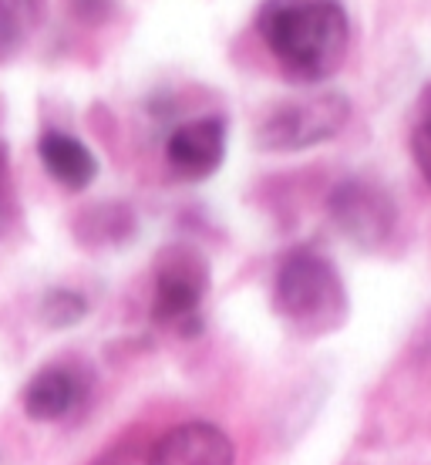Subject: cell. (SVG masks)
Segmentation results:
<instances>
[{"label":"cell","instance_id":"cell-1","mask_svg":"<svg viewBox=\"0 0 431 465\" xmlns=\"http://www.w3.org/2000/svg\"><path fill=\"white\" fill-rule=\"evenodd\" d=\"M257 27L293 82H324L348 54L350 24L340 0H267Z\"/></svg>","mask_w":431,"mask_h":465},{"label":"cell","instance_id":"cell-2","mask_svg":"<svg viewBox=\"0 0 431 465\" xmlns=\"http://www.w3.org/2000/svg\"><path fill=\"white\" fill-rule=\"evenodd\" d=\"M273 311L303 338H320L348 321V293L338 267L317 253H293L273 280Z\"/></svg>","mask_w":431,"mask_h":465},{"label":"cell","instance_id":"cell-3","mask_svg":"<svg viewBox=\"0 0 431 465\" xmlns=\"http://www.w3.org/2000/svg\"><path fill=\"white\" fill-rule=\"evenodd\" d=\"M350 102L338 92L314 94V98H300V102H287V105L273 108L263 125H260L257 139L263 149L273 152H297L310 149L317 142L334 139L340 128L348 125Z\"/></svg>","mask_w":431,"mask_h":465},{"label":"cell","instance_id":"cell-4","mask_svg":"<svg viewBox=\"0 0 431 465\" xmlns=\"http://www.w3.org/2000/svg\"><path fill=\"white\" fill-rule=\"evenodd\" d=\"M210 287V273L206 263L189 250H175L165 256L155 280V297H152V321L162 327H175L179 334H196L202 321H199V307Z\"/></svg>","mask_w":431,"mask_h":465},{"label":"cell","instance_id":"cell-5","mask_svg":"<svg viewBox=\"0 0 431 465\" xmlns=\"http://www.w3.org/2000/svg\"><path fill=\"white\" fill-rule=\"evenodd\" d=\"M330 216L344 236L361 250H377L395 230V203L385 189L364 179H348L330 193Z\"/></svg>","mask_w":431,"mask_h":465},{"label":"cell","instance_id":"cell-6","mask_svg":"<svg viewBox=\"0 0 431 465\" xmlns=\"http://www.w3.org/2000/svg\"><path fill=\"white\" fill-rule=\"evenodd\" d=\"M226 155L222 118H196L179 125L165 142V159L182 179H210Z\"/></svg>","mask_w":431,"mask_h":465},{"label":"cell","instance_id":"cell-7","mask_svg":"<svg viewBox=\"0 0 431 465\" xmlns=\"http://www.w3.org/2000/svg\"><path fill=\"white\" fill-rule=\"evenodd\" d=\"M149 465H236V452L222 429L189 421L165 431L149 452Z\"/></svg>","mask_w":431,"mask_h":465},{"label":"cell","instance_id":"cell-8","mask_svg":"<svg viewBox=\"0 0 431 465\" xmlns=\"http://www.w3.org/2000/svg\"><path fill=\"white\" fill-rule=\"evenodd\" d=\"M82 401V378L71 368H44L24 388V411L34 421H58Z\"/></svg>","mask_w":431,"mask_h":465},{"label":"cell","instance_id":"cell-9","mask_svg":"<svg viewBox=\"0 0 431 465\" xmlns=\"http://www.w3.org/2000/svg\"><path fill=\"white\" fill-rule=\"evenodd\" d=\"M37 152H41V163L51 173V179L58 186L71 189V193H82V189L92 186V179L98 175V163H94L92 149L78 142L74 135H64V132H44L41 142H37Z\"/></svg>","mask_w":431,"mask_h":465},{"label":"cell","instance_id":"cell-10","mask_svg":"<svg viewBox=\"0 0 431 465\" xmlns=\"http://www.w3.org/2000/svg\"><path fill=\"white\" fill-rule=\"evenodd\" d=\"M44 14V0H0V58L14 54L27 41Z\"/></svg>","mask_w":431,"mask_h":465},{"label":"cell","instance_id":"cell-11","mask_svg":"<svg viewBox=\"0 0 431 465\" xmlns=\"http://www.w3.org/2000/svg\"><path fill=\"white\" fill-rule=\"evenodd\" d=\"M41 314H44V321L51 327H71L74 321H82L84 301L71 291H54V293H47L44 311H41Z\"/></svg>","mask_w":431,"mask_h":465},{"label":"cell","instance_id":"cell-12","mask_svg":"<svg viewBox=\"0 0 431 465\" xmlns=\"http://www.w3.org/2000/svg\"><path fill=\"white\" fill-rule=\"evenodd\" d=\"M411 152H415V163H418L425 183L431 186V94H428V108L421 122L415 125V135H411Z\"/></svg>","mask_w":431,"mask_h":465},{"label":"cell","instance_id":"cell-13","mask_svg":"<svg viewBox=\"0 0 431 465\" xmlns=\"http://www.w3.org/2000/svg\"><path fill=\"white\" fill-rule=\"evenodd\" d=\"M14 216H17V199H14L11 165H7V149L0 145V236L14 226Z\"/></svg>","mask_w":431,"mask_h":465},{"label":"cell","instance_id":"cell-14","mask_svg":"<svg viewBox=\"0 0 431 465\" xmlns=\"http://www.w3.org/2000/svg\"><path fill=\"white\" fill-rule=\"evenodd\" d=\"M94 465H149V452L139 445H118L112 452H105Z\"/></svg>","mask_w":431,"mask_h":465}]
</instances>
